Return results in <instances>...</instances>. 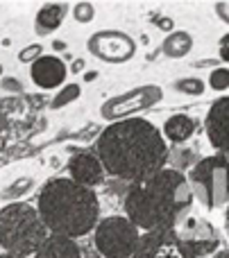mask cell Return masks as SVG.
<instances>
[{
  "label": "cell",
  "instance_id": "cell-1",
  "mask_svg": "<svg viewBox=\"0 0 229 258\" xmlns=\"http://www.w3.org/2000/svg\"><path fill=\"white\" fill-rule=\"evenodd\" d=\"M93 147L104 172L130 183L157 174L166 168L168 159L161 129L139 116L104 127Z\"/></svg>",
  "mask_w": 229,
  "mask_h": 258
},
{
  "label": "cell",
  "instance_id": "cell-2",
  "mask_svg": "<svg viewBox=\"0 0 229 258\" xmlns=\"http://www.w3.org/2000/svg\"><path fill=\"white\" fill-rule=\"evenodd\" d=\"M125 218L139 231H170L193 206L189 179L170 168L130 183L125 200Z\"/></svg>",
  "mask_w": 229,
  "mask_h": 258
},
{
  "label": "cell",
  "instance_id": "cell-3",
  "mask_svg": "<svg viewBox=\"0 0 229 258\" xmlns=\"http://www.w3.org/2000/svg\"><path fill=\"white\" fill-rule=\"evenodd\" d=\"M36 213L48 233L77 240L93 233L100 222V197L68 177H52L39 190Z\"/></svg>",
  "mask_w": 229,
  "mask_h": 258
},
{
  "label": "cell",
  "instance_id": "cell-4",
  "mask_svg": "<svg viewBox=\"0 0 229 258\" xmlns=\"http://www.w3.org/2000/svg\"><path fill=\"white\" fill-rule=\"evenodd\" d=\"M48 238L36 206L27 202H9L0 209V247L9 256L30 258Z\"/></svg>",
  "mask_w": 229,
  "mask_h": 258
},
{
  "label": "cell",
  "instance_id": "cell-5",
  "mask_svg": "<svg viewBox=\"0 0 229 258\" xmlns=\"http://www.w3.org/2000/svg\"><path fill=\"white\" fill-rule=\"evenodd\" d=\"M189 186L193 200H200L204 209H220L229 202V159L216 154L200 159L191 168Z\"/></svg>",
  "mask_w": 229,
  "mask_h": 258
},
{
  "label": "cell",
  "instance_id": "cell-6",
  "mask_svg": "<svg viewBox=\"0 0 229 258\" xmlns=\"http://www.w3.org/2000/svg\"><path fill=\"white\" fill-rule=\"evenodd\" d=\"M141 231L125 215L102 218L93 229V249L102 258H132Z\"/></svg>",
  "mask_w": 229,
  "mask_h": 258
},
{
  "label": "cell",
  "instance_id": "cell-7",
  "mask_svg": "<svg viewBox=\"0 0 229 258\" xmlns=\"http://www.w3.org/2000/svg\"><path fill=\"white\" fill-rule=\"evenodd\" d=\"M161 100H163L161 86H157V84L136 86V89L127 91V93L113 95V98L104 100L102 107H100V118L107 120L109 125L118 120H127V118H136V113L157 107Z\"/></svg>",
  "mask_w": 229,
  "mask_h": 258
},
{
  "label": "cell",
  "instance_id": "cell-8",
  "mask_svg": "<svg viewBox=\"0 0 229 258\" xmlns=\"http://www.w3.org/2000/svg\"><path fill=\"white\" fill-rule=\"evenodd\" d=\"M86 48L104 63H125L136 54V41L123 30H98L89 36Z\"/></svg>",
  "mask_w": 229,
  "mask_h": 258
},
{
  "label": "cell",
  "instance_id": "cell-9",
  "mask_svg": "<svg viewBox=\"0 0 229 258\" xmlns=\"http://www.w3.org/2000/svg\"><path fill=\"white\" fill-rule=\"evenodd\" d=\"M132 258H198L175 231H148L141 233Z\"/></svg>",
  "mask_w": 229,
  "mask_h": 258
},
{
  "label": "cell",
  "instance_id": "cell-10",
  "mask_svg": "<svg viewBox=\"0 0 229 258\" xmlns=\"http://www.w3.org/2000/svg\"><path fill=\"white\" fill-rule=\"evenodd\" d=\"M173 231L180 236L182 242L193 249L195 256H209L216 254L218 249V231L209 220L204 218H193V215H186L177 222V227Z\"/></svg>",
  "mask_w": 229,
  "mask_h": 258
},
{
  "label": "cell",
  "instance_id": "cell-11",
  "mask_svg": "<svg viewBox=\"0 0 229 258\" xmlns=\"http://www.w3.org/2000/svg\"><path fill=\"white\" fill-rule=\"evenodd\" d=\"M204 129H207L209 143L220 152V156L229 159V95L218 98L209 107V113L204 118Z\"/></svg>",
  "mask_w": 229,
  "mask_h": 258
},
{
  "label": "cell",
  "instance_id": "cell-12",
  "mask_svg": "<svg viewBox=\"0 0 229 258\" xmlns=\"http://www.w3.org/2000/svg\"><path fill=\"white\" fill-rule=\"evenodd\" d=\"M68 179L93 190L95 186H102L107 181V172H104L102 163H100V159L95 154H91V152H75L68 159Z\"/></svg>",
  "mask_w": 229,
  "mask_h": 258
},
{
  "label": "cell",
  "instance_id": "cell-13",
  "mask_svg": "<svg viewBox=\"0 0 229 258\" xmlns=\"http://www.w3.org/2000/svg\"><path fill=\"white\" fill-rule=\"evenodd\" d=\"M68 77V66L57 54H43L30 66V80L43 91L62 89Z\"/></svg>",
  "mask_w": 229,
  "mask_h": 258
},
{
  "label": "cell",
  "instance_id": "cell-14",
  "mask_svg": "<svg viewBox=\"0 0 229 258\" xmlns=\"http://www.w3.org/2000/svg\"><path fill=\"white\" fill-rule=\"evenodd\" d=\"M71 12V5L64 3H45L39 7L34 16V32L36 36H50L52 32H57L62 27L66 14Z\"/></svg>",
  "mask_w": 229,
  "mask_h": 258
},
{
  "label": "cell",
  "instance_id": "cell-15",
  "mask_svg": "<svg viewBox=\"0 0 229 258\" xmlns=\"http://www.w3.org/2000/svg\"><path fill=\"white\" fill-rule=\"evenodd\" d=\"M34 258H82V247L73 238L48 233V238L36 249Z\"/></svg>",
  "mask_w": 229,
  "mask_h": 258
},
{
  "label": "cell",
  "instance_id": "cell-16",
  "mask_svg": "<svg viewBox=\"0 0 229 258\" xmlns=\"http://www.w3.org/2000/svg\"><path fill=\"white\" fill-rule=\"evenodd\" d=\"M193 134H195V120L191 116H186V113H175V116H170L163 122V129H161L163 141L175 143V145L186 143Z\"/></svg>",
  "mask_w": 229,
  "mask_h": 258
},
{
  "label": "cell",
  "instance_id": "cell-17",
  "mask_svg": "<svg viewBox=\"0 0 229 258\" xmlns=\"http://www.w3.org/2000/svg\"><path fill=\"white\" fill-rule=\"evenodd\" d=\"M161 50H163V54H166V57L182 59V57H186V54L193 50V36H191L189 32H184V30H180V32L173 30L170 34L163 39Z\"/></svg>",
  "mask_w": 229,
  "mask_h": 258
},
{
  "label": "cell",
  "instance_id": "cell-18",
  "mask_svg": "<svg viewBox=\"0 0 229 258\" xmlns=\"http://www.w3.org/2000/svg\"><path fill=\"white\" fill-rule=\"evenodd\" d=\"M200 161L198 152L191 150V147L184 145H173V150H168V159H166V168L175 170V172H182L184 170H191L195 163Z\"/></svg>",
  "mask_w": 229,
  "mask_h": 258
},
{
  "label": "cell",
  "instance_id": "cell-19",
  "mask_svg": "<svg viewBox=\"0 0 229 258\" xmlns=\"http://www.w3.org/2000/svg\"><path fill=\"white\" fill-rule=\"evenodd\" d=\"M82 95V86L80 84H64L62 89L54 93L52 102H50V109H64L68 107V104L77 102Z\"/></svg>",
  "mask_w": 229,
  "mask_h": 258
},
{
  "label": "cell",
  "instance_id": "cell-20",
  "mask_svg": "<svg viewBox=\"0 0 229 258\" xmlns=\"http://www.w3.org/2000/svg\"><path fill=\"white\" fill-rule=\"evenodd\" d=\"M173 89L180 91V93H184V95H202L204 93V82L200 80V77H184V80H177Z\"/></svg>",
  "mask_w": 229,
  "mask_h": 258
},
{
  "label": "cell",
  "instance_id": "cell-21",
  "mask_svg": "<svg viewBox=\"0 0 229 258\" xmlns=\"http://www.w3.org/2000/svg\"><path fill=\"white\" fill-rule=\"evenodd\" d=\"M73 18H75L77 23H82V25H86V23H91L95 18V5L89 3V0H82V3L73 5Z\"/></svg>",
  "mask_w": 229,
  "mask_h": 258
},
{
  "label": "cell",
  "instance_id": "cell-22",
  "mask_svg": "<svg viewBox=\"0 0 229 258\" xmlns=\"http://www.w3.org/2000/svg\"><path fill=\"white\" fill-rule=\"evenodd\" d=\"M209 86L213 91H227L229 89V68H216L209 75Z\"/></svg>",
  "mask_w": 229,
  "mask_h": 258
},
{
  "label": "cell",
  "instance_id": "cell-23",
  "mask_svg": "<svg viewBox=\"0 0 229 258\" xmlns=\"http://www.w3.org/2000/svg\"><path fill=\"white\" fill-rule=\"evenodd\" d=\"M39 57H43V45L41 43H30V45H25V48L18 52V61L21 63H34Z\"/></svg>",
  "mask_w": 229,
  "mask_h": 258
},
{
  "label": "cell",
  "instance_id": "cell-24",
  "mask_svg": "<svg viewBox=\"0 0 229 258\" xmlns=\"http://www.w3.org/2000/svg\"><path fill=\"white\" fill-rule=\"evenodd\" d=\"M30 186H32V179H30V177H27V179H18V183H16L14 188H9L7 195H9V197H18V195H23V192H25Z\"/></svg>",
  "mask_w": 229,
  "mask_h": 258
},
{
  "label": "cell",
  "instance_id": "cell-25",
  "mask_svg": "<svg viewBox=\"0 0 229 258\" xmlns=\"http://www.w3.org/2000/svg\"><path fill=\"white\" fill-rule=\"evenodd\" d=\"M152 23L159 27V30H163V32H168L170 34L173 32V27H175V23H173V18H166V16H159V18H152Z\"/></svg>",
  "mask_w": 229,
  "mask_h": 258
},
{
  "label": "cell",
  "instance_id": "cell-26",
  "mask_svg": "<svg viewBox=\"0 0 229 258\" xmlns=\"http://www.w3.org/2000/svg\"><path fill=\"white\" fill-rule=\"evenodd\" d=\"M0 86H3V91H23L21 82L14 80V77H5V80L0 82Z\"/></svg>",
  "mask_w": 229,
  "mask_h": 258
},
{
  "label": "cell",
  "instance_id": "cell-27",
  "mask_svg": "<svg viewBox=\"0 0 229 258\" xmlns=\"http://www.w3.org/2000/svg\"><path fill=\"white\" fill-rule=\"evenodd\" d=\"M86 68V61L82 57H77V59H73V63H71V68H68V75H82V71Z\"/></svg>",
  "mask_w": 229,
  "mask_h": 258
},
{
  "label": "cell",
  "instance_id": "cell-28",
  "mask_svg": "<svg viewBox=\"0 0 229 258\" xmlns=\"http://www.w3.org/2000/svg\"><path fill=\"white\" fill-rule=\"evenodd\" d=\"M216 12H218V16H220L222 21L229 23V3H218L216 5Z\"/></svg>",
  "mask_w": 229,
  "mask_h": 258
},
{
  "label": "cell",
  "instance_id": "cell-29",
  "mask_svg": "<svg viewBox=\"0 0 229 258\" xmlns=\"http://www.w3.org/2000/svg\"><path fill=\"white\" fill-rule=\"evenodd\" d=\"M52 50H54V52H66V50H68L66 41H62V39H54V41H52Z\"/></svg>",
  "mask_w": 229,
  "mask_h": 258
},
{
  "label": "cell",
  "instance_id": "cell-30",
  "mask_svg": "<svg viewBox=\"0 0 229 258\" xmlns=\"http://www.w3.org/2000/svg\"><path fill=\"white\" fill-rule=\"evenodd\" d=\"M82 258H102L93 247H82Z\"/></svg>",
  "mask_w": 229,
  "mask_h": 258
},
{
  "label": "cell",
  "instance_id": "cell-31",
  "mask_svg": "<svg viewBox=\"0 0 229 258\" xmlns=\"http://www.w3.org/2000/svg\"><path fill=\"white\" fill-rule=\"evenodd\" d=\"M95 77H98V71H86L84 75H82V80H84V82H93Z\"/></svg>",
  "mask_w": 229,
  "mask_h": 258
},
{
  "label": "cell",
  "instance_id": "cell-32",
  "mask_svg": "<svg viewBox=\"0 0 229 258\" xmlns=\"http://www.w3.org/2000/svg\"><path fill=\"white\" fill-rule=\"evenodd\" d=\"M211 258H229V249H225V251H218V254H213Z\"/></svg>",
  "mask_w": 229,
  "mask_h": 258
},
{
  "label": "cell",
  "instance_id": "cell-33",
  "mask_svg": "<svg viewBox=\"0 0 229 258\" xmlns=\"http://www.w3.org/2000/svg\"><path fill=\"white\" fill-rule=\"evenodd\" d=\"M220 57L225 59V61H229V48H220Z\"/></svg>",
  "mask_w": 229,
  "mask_h": 258
},
{
  "label": "cell",
  "instance_id": "cell-34",
  "mask_svg": "<svg viewBox=\"0 0 229 258\" xmlns=\"http://www.w3.org/2000/svg\"><path fill=\"white\" fill-rule=\"evenodd\" d=\"M220 48H229V34L222 36V41H220Z\"/></svg>",
  "mask_w": 229,
  "mask_h": 258
},
{
  "label": "cell",
  "instance_id": "cell-35",
  "mask_svg": "<svg viewBox=\"0 0 229 258\" xmlns=\"http://www.w3.org/2000/svg\"><path fill=\"white\" fill-rule=\"evenodd\" d=\"M225 229H227V236H229V206H227V215H225Z\"/></svg>",
  "mask_w": 229,
  "mask_h": 258
},
{
  "label": "cell",
  "instance_id": "cell-36",
  "mask_svg": "<svg viewBox=\"0 0 229 258\" xmlns=\"http://www.w3.org/2000/svg\"><path fill=\"white\" fill-rule=\"evenodd\" d=\"M0 258H21V256H9V254H0Z\"/></svg>",
  "mask_w": 229,
  "mask_h": 258
},
{
  "label": "cell",
  "instance_id": "cell-37",
  "mask_svg": "<svg viewBox=\"0 0 229 258\" xmlns=\"http://www.w3.org/2000/svg\"><path fill=\"white\" fill-rule=\"evenodd\" d=\"M0 75H3V63H0Z\"/></svg>",
  "mask_w": 229,
  "mask_h": 258
}]
</instances>
